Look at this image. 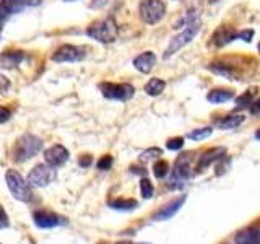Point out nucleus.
<instances>
[{
    "label": "nucleus",
    "mask_w": 260,
    "mask_h": 244,
    "mask_svg": "<svg viewBox=\"0 0 260 244\" xmlns=\"http://www.w3.org/2000/svg\"><path fill=\"white\" fill-rule=\"evenodd\" d=\"M200 31V21L199 18H195V16H190V18L185 20V28L179 33L177 36H174L171 39L169 46L166 47L165 51V59H169L171 55H174L179 49H182L185 44H189L190 41L197 36V33Z\"/></svg>",
    "instance_id": "f257e3e1"
},
{
    "label": "nucleus",
    "mask_w": 260,
    "mask_h": 244,
    "mask_svg": "<svg viewBox=\"0 0 260 244\" xmlns=\"http://www.w3.org/2000/svg\"><path fill=\"white\" fill-rule=\"evenodd\" d=\"M43 150V140L36 135L24 134L16 140L13 146V157L16 161H26Z\"/></svg>",
    "instance_id": "f03ea898"
},
{
    "label": "nucleus",
    "mask_w": 260,
    "mask_h": 244,
    "mask_svg": "<svg viewBox=\"0 0 260 244\" xmlns=\"http://www.w3.org/2000/svg\"><path fill=\"white\" fill-rule=\"evenodd\" d=\"M117 24L112 18H106L101 21H94L88 26L86 29V35L89 38H93L100 43H114L117 38Z\"/></svg>",
    "instance_id": "7ed1b4c3"
},
{
    "label": "nucleus",
    "mask_w": 260,
    "mask_h": 244,
    "mask_svg": "<svg viewBox=\"0 0 260 244\" xmlns=\"http://www.w3.org/2000/svg\"><path fill=\"white\" fill-rule=\"evenodd\" d=\"M5 181L8 186V191L13 194L15 199L21 202H31L32 200V192H31V184L24 181L23 176L15 169H8L5 174Z\"/></svg>",
    "instance_id": "20e7f679"
},
{
    "label": "nucleus",
    "mask_w": 260,
    "mask_h": 244,
    "mask_svg": "<svg viewBox=\"0 0 260 244\" xmlns=\"http://www.w3.org/2000/svg\"><path fill=\"white\" fill-rule=\"evenodd\" d=\"M166 15V5L162 0H142L140 16L146 24H156Z\"/></svg>",
    "instance_id": "39448f33"
},
{
    "label": "nucleus",
    "mask_w": 260,
    "mask_h": 244,
    "mask_svg": "<svg viewBox=\"0 0 260 244\" xmlns=\"http://www.w3.org/2000/svg\"><path fill=\"white\" fill-rule=\"evenodd\" d=\"M55 179V169L51 165H38L35 166L28 174V182L36 187H44L51 184Z\"/></svg>",
    "instance_id": "423d86ee"
},
{
    "label": "nucleus",
    "mask_w": 260,
    "mask_h": 244,
    "mask_svg": "<svg viewBox=\"0 0 260 244\" xmlns=\"http://www.w3.org/2000/svg\"><path fill=\"white\" fill-rule=\"evenodd\" d=\"M101 92L106 98L109 100H120V101H127L134 96L135 88L128 83H103Z\"/></svg>",
    "instance_id": "0eeeda50"
},
{
    "label": "nucleus",
    "mask_w": 260,
    "mask_h": 244,
    "mask_svg": "<svg viewBox=\"0 0 260 244\" xmlns=\"http://www.w3.org/2000/svg\"><path fill=\"white\" fill-rule=\"evenodd\" d=\"M85 57V49L77 46H62L52 55V60L55 62H78Z\"/></svg>",
    "instance_id": "6e6552de"
},
{
    "label": "nucleus",
    "mask_w": 260,
    "mask_h": 244,
    "mask_svg": "<svg viewBox=\"0 0 260 244\" xmlns=\"http://www.w3.org/2000/svg\"><path fill=\"white\" fill-rule=\"evenodd\" d=\"M44 158L47 165H51L54 168L62 166L63 163L69 160V150L65 148L63 145H54L44 151Z\"/></svg>",
    "instance_id": "1a4fd4ad"
},
{
    "label": "nucleus",
    "mask_w": 260,
    "mask_h": 244,
    "mask_svg": "<svg viewBox=\"0 0 260 244\" xmlns=\"http://www.w3.org/2000/svg\"><path fill=\"white\" fill-rule=\"evenodd\" d=\"M35 223L39 228H54V226H59L63 223V220L52 214V211H46V210H41L35 214Z\"/></svg>",
    "instance_id": "9d476101"
},
{
    "label": "nucleus",
    "mask_w": 260,
    "mask_h": 244,
    "mask_svg": "<svg viewBox=\"0 0 260 244\" xmlns=\"http://www.w3.org/2000/svg\"><path fill=\"white\" fill-rule=\"evenodd\" d=\"M224 155H226V150L223 148V146H215V148H210L205 153H202V157L199 158V163H197V168L199 169H205V168H208L211 165V163L221 160Z\"/></svg>",
    "instance_id": "9b49d317"
},
{
    "label": "nucleus",
    "mask_w": 260,
    "mask_h": 244,
    "mask_svg": "<svg viewBox=\"0 0 260 244\" xmlns=\"http://www.w3.org/2000/svg\"><path fill=\"white\" fill-rule=\"evenodd\" d=\"M154 65H156V55H154L151 51L143 52L134 59V67L142 73H150Z\"/></svg>",
    "instance_id": "f8f14e48"
},
{
    "label": "nucleus",
    "mask_w": 260,
    "mask_h": 244,
    "mask_svg": "<svg viewBox=\"0 0 260 244\" xmlns=\"http://www.w3.org/2000/svg\"><path fill=\"white\" fill-rule=\"evenodd\" d=\"M184 202H185V195H184V197H181V199H176L171 203H168V205H165L156 215H154V220H156V222H162V220L173 218V215H176L177 211H179V208L184 205Z\"/></svg>",
    "instance_id": "ddd939ff"
},
{
    "label": "nucleus",
    "mask_w": 260,
    "mask_h": 244,
    "mask_svg": "<svg viewBox=\"0 0 260 244\" xmlns=\"http://www.w3.org/2000/svg\"><path fill=\"white\" fill-rule=\"evenodd\" d=\"M233 98V92L231 89H211V92L207 95V100L213 104H219V103H224V101H230Z\"/></svg>",
    "instance_id": "4468645a"
},
{
    "label": "nucleus",
    "mask_w": 260,
    "mask_h": 244,
    "mask_svg": "<svg viewBox=\"0 0 260 244\" xmlns=\"http://www.w3.org/2000/svg\"><path fill=\"white\" fill-rule=\"evenodd\" d=\"M236 36H238V35H236V33H234L233 29L221 26V28H219V29L215 33L213 41H215V44H216V46H224V44H228V43H231V41H233Z\"/></svg>",
    "instance_id": "2eb2a0df"
},
{
    "label": "nucleus",
    "mask_w": 260,
    "mask_h": 244,
    "mask_svg": "<svg viewBox=\"0 0 260 244\" xmlns=\"http://www.w3.org/2000/svg\"><path fill=\"white\" fill-rule=\"evenodd\" d=\"M23 60L21 52H5L4 55H0V65L5 69H13Z\"/></svg>",
    "instance_id": "dca6fc26"
},
{
    "label": "nucleus",
    "mask_w": 260,
    "mask_h": 244,
    "mask_svg": "<svg viewBox=\"0 0 260 244\" xmlns=\"http://www.w3.org/2000/svg\"><path fill=\"white\" fill-rule=\"evenodd\" d=\"M166 83L165 80H159V78H151L148 83L145 85V92L148 93L150 96H158L165 92Z\"/></svg>",
    "instance_id": "f3484780"
},
{
    "label": "nucleus",
    "mask_w": 260,
    "mask_h": 244,
    "mask_svg": "<svg viewBox=\"0 0 260 244\" xmlns=\"http://www.w3.org/2000/svg\"><path fill=\"white\" fill-rule=\"evenodd\" d=\"M244 122V116H228L221 120H218L219 129H236Z\"/></svg>",
    "instance_id": "a211bd4d"
},
{
    "label": "nucleus",
    "mask_w": 260,
    "mask_h": 244,
    "mask_svg": "<svg viewBox=\"0 0 260 244\" xmlns=\"http://www.w3.org/2000/svg\"><path fill=\"white\" fill-rule=\"evenodd\" d=\"M109 205L116 210H135L138 203L130 199H119V200H112Z\"/></svg>",
    "instance_id": "6ab92c4d"
},
{
    "label": "nucleus",
    "mask_w": 260,
    "mask_h": 244,
    "mask_svg": "<svg viewBox=\"0 0 260 244\" xmlns=\"http://www.w3.org/2000/svg\"><path fill=\"white\" fill-rule=\"evenodd\" d=\"M211 134H213V129H211V127H202V129L192 130V132L187 135V137H189L190 140L199 142V140H203V138H208Z\"/></svg>",
    "instance_id": "aec40b11"
},
{
    "label": "nucleus",
    "mask_w": 260,
    "mask_h": 244,
    "mask_svg": "<svg viewBox=\"0 0 260 244\" xmlns=\"http://www.w3.org/2000/svg\"><path fill=\"white\" fill-rule=\"evenodd\" d=\"M208 69H210L211 72L219 73V75L228 77V78H234V77H236V72H234L233 69L228 67V65H221V64H211Z\"/></svg>",
    "instance_id": "412c9836"
},
{
    "label": "nucleus",
    "mask_w": 260,
    "mask_h": 244,
    "mask_svg": "<svg viewBox=\"0 0 260 244\" xmlns=\"http://www.w3.org/2000/svg\"><path fill=\"white\" fill-rule=\"evenodd\" d=\"M168 171H169V165H168V161L165 160H159L154 163V166H153V173L154 176H156L158 179H162L166 174H168Z\"/></svg>",
    "instance_id": "4be33fe9"
},
{
    "label": "nucleus",
    "mask_w": 260,
    "mask_h": 244,
    "mask_svg": "<svg viewBox=\"0 0 260 244\" xmlns=\"http://www.w3.org/2000/svg\"><path fill=\"white\" fill-rule=\"evenodd\" d=\"M140 191H142L143 199H151V197H153L154 189H153V184L150 182V179H142V182H140Z\"/></svg>",
    "instance_id": "5701e85b"
},
{
    "label": "nucleus",
    "mask_w": 260,
    "mask_h": 244,
    "mask_svg": "<svg viewBox=\"0 0 260 244\" xmlns=\"http://www.w3.org/2000/svg\"><path fill=\"white\" fill-rule=\"evenodd\" d=\"M252 100H254V92H246L244 95H241L238 100H236V104H238V108H246V106H250L252 104Z\"/></svg>",
    "instance_id": "b1692460"
},
{
    "label": "nucleus",
    "mask_w": 260,
    "mask_h": 244,
    "mask_svg": "<svg viewBox=\"0 0 260 244\" xmlns=\"http://www.w3.org/2000/svg\"><path fill=\"white\" fill-rule=\"evenodd\" d=\"M2 5L8 10V13H12V12H18L23 8L24 5V0H4Z\"/></svg>",
    "instance_id": "393cba45"
},
{
    "label": "nucleus",
    "mask_w": 260,
    "mask_h": 244,
    "mask_svg": "<svg viewBox=\"0 0 260 244\" xmlns=\"http://www.w3.org/2000/svg\"><path fill=\"white\" fill-rule=\"evenodd\" d=\"M184 146V138L182 137H176V138H169L166 142V148L169 150H181Z\"/></svg>",
    "instance_id": "a878e982"
},
{
    "label": "nucleus",
    "mask_w": 260,
    "mask_h": 244,
    "mask_svg": "<svg viewBox=\"0 0 260 244\" xmlns=\"http://www.w3.org/2000/svg\"><path fill=\"white\" fill-rule=\"evenodd\" d=\"M112 163H114V160H112V157H109V155H106V157H103L100 161H98V169H101V171H106V169H109L111 166H112Z\"/></svg>",
    "instance_id": "bb28decb"
},
{
    "label": "nucleus",
    "mask_w": 260,
    "mask_h": 244,
    "mask_svg": "<svg viewBox=\"0 0 260 244\" xmlns=\"http://www.w3.org/2000/svg\"><path fill=\"white\" fill-rule=\"evenodd\" d=\"M161 150L159 148H150V150H146V151H143L142 153V158L143 160H151V158H158V157H161Z\"/></svg>",
    "instance_id": "cd10ccee"
},
{
    "label": "nucleus",
    "mask_w": 260,
    "mask_h": 244,
    "mask_svg": "<svg viewBox=\"0 0 260 244\" xmlns=\"http://www.w3.org/2000/svg\"><path fill=\"white\" fill-rule=\"evenodd\" d=\"M8 226H10V220H8L5 208L0 205V228H8Z\"/></svg>",
    "instance_id": "c85d7f7f"
},
{
    "label": "nucleus",
    "mask_w": 260,
    "mask_h": 244,
    "mask_svg": "<svg viewBox=\"0 0 260 244\" xmlns=\"http://www.w3.org/2000/svg\"><path fill=\"white\" fill-rule=\"evenodd\" d=\"M12 112L8 108H5V106H0V124H4V122H7L8 119H10Z\"/></svg>",
    "instance_id": "c756f323"
},
{
    "label": "nucleus",
    "mask_w": 260,
    "mask_h": 244,
    "mask_svg": "<svg viewBox=\"0 0 260 244\" xmlns=\"http://www.w3.org/2000/svg\"><path fill=\"white\" fill-rule=\"evenodd\" d=\"M238 36H239L242 41H246V43H249L250 38L254 36V31H252V29H244V31H241V33H239Z\"/></svg>",
    "instance_id": "7c9ffc66"
},
{
    "label": "nucleus",
    "mask_w": 260,
    "mask_h": 244,
    "mask_svg": "<svg viewBox=\"0 0 260 244\" xmlns=\"http://www.w3.org/2000/svg\"><path fill=\"white\" fill-rule=\"evenodd\" d=\"M10 88V81H8L7 77L0 75V92H5V89Z\"/></svg>",
    "instance_id": "2f4dec72"
},
{
    "label": "nucleus",
    "mask_w": 260,
    "mask_h": 244,
    "mask_svg": "<svg viewBox=\"0 0 260 244\" xmlns=\"http://www.w3.org/2000/svg\"><path fill=\"white\" fill-rule=\"evenodd\" d=\"M249 111H250L252 114H258V112H260V100L252 101V104L249 106Z\"/></svg>",
    "instance_id": "473e14b6"
},
{
    "label": "nucleus",
    "mask_w": 260,
    "mask_h": 244,
    "mask_svg": "<svg viewBox=\"0 0 260 244\" xmlns=\"http://www.w3.org/2000/svg\"><path fill=\"white\" fill-rule=\"evenodd\" d=\"M91 157H89V155H83V157L80 158V166H83V168H86V166H89L91 165Z\"/></svg>",
    "instance_id": "72a5a7b5"
},
{
    "label": "nucleus",
    "mask_w": 260,
    "mask_h": 244,
    "mask_svg": "<svg viewBox=\"0 0 260 244\" xmlns=\"http://www.w3.org/2000/svg\"><path fill=\"white\" fill-rule=\"evenodd\" d=\"M106 4H108V0H91L89 7H91V8H103Z\"/></svg>",
    "instance_id": "f704fd0d"
},
{
    "label": "nucleus",
    "mask_w": 260,
    "mask_h": 244,
    "mask_svg": "<svg viewBox=\"0 0 260 244\" xmlns=\"http://www.w3.org/2000/svg\"><path fill=\"white\" fill-rule=\"evenodd\" d=\"M7 15H8V10H7L4 5H0V20H4Z\"/></svg>",
    "instance_id": "c9c22d12"
},
{
    "label": "nucleus",
    "mask_w": 260,
    "mask_h": 244,
    "mask_svg": "<svg viewBox=\"0 0 260 244\" xmlns=\"http://www.w3.org/2000/svg\"><path fill=\"white\" fill-rule=\"evenodd\" d=\"M255 138H257V140H260V130H257V134H255Z\"/></svg>",
    "instance_id": "e433bc0d"
},
{
    "label": "nucleus",
    "mask_w": 260,
    "mask_h": 244,
    "mask_svg": "<svg viewBox=\"0 0 260 244\" xmlns=\"http://www.w3.org/2000/svg\"><path fill=\"white\" fill-rule=\"evenodd\" d=\"M117 244H132V242H127V241H124V242H117Z\"/></svg>",
    "instance_id": "4c0bfd02"
},
{
    "label": "nucleus",
    "mask_w": 260,
    "mask_h": 244,
    "mask_svg": "<svg viewBox=\"0 0 260 244\" xmlns=\"http://www.w3.org/2000/svg\"><path fill=\"white\" fill-rule=\"evenodd\" d=\"M210 2H218V0H210Z\"/></svg>",
    "instance_id": "58836bf2"
},
{
    "label": "nucleus",
    "mask_w": 260,
    "mask_h": 244,
    "mask_svg": "<svg viewBox=\"0 0 260 244\" xmlns=\"http://www.w3.org/2000/svg\"><path fill=\"white\" fill-rule=\"evenodd\" d=\"M65 2H73V0H65Z\"/></svg>",
    "instance_id": "ea45409f"
},
{
    "label": "nucleus",
    "mask_w": 260,
    "mask_h": 244,
    "mask_svg": "<svg viewBox=\"0 0 260 244\" xmlns=\"http://www.w3.org/2000/svg\"><path fill=\"white\" fill-rule=\"evenodd\" d=\"M258 52H260V43H258Z\"/></svg>",
    "instance_id": "a19ab883"
}]
</instances>
